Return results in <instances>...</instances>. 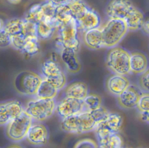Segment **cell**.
I'll list each match as a JSON object with an SVG mask.
<instances>
[{"mask_svg":"<svg viewBox=\"0 0 149 148\" xmlns=\"http://www.w3.org/2000/svg\"><path fill=\"white\" fill-rule=\"evenodd\" d=\"M130 53L122 47L111 48L106 56V65L113 74L126 75L130 73Z\"/></svg>","mask_w":149,"mask_h":148,"instance_id":"obj_1","label":"cell"},{"mask_svg":"<svg viewBox=\"0 0 149 148\" xmlns=\"http://www.w3.org/2000/svg\"><path fill=\"white\" fill-rule=\"evenodd\" d=\"M101 31L103 46L111 48L118 45L126 35L128 30L123 20L109 19Z\"/></svg>","mask_w":149,"mask_h":148,"instance_id":"obj_2","label":"cell"},{"mask_svg":"<svg viewBox=\"0 0 149 148\" xmlns=\"http://www.w3.org/2000/svg\"><path fill=\"white\" fill-rule=\"evenodd\" d=\"M56 102L55 99H36L30 100L24 111L33 121L42 122L50 118L55 113Z\"/></svg>","mask_w":149,"mask_h":148,"instance_id":"obj_3","label":"cell"},{"mask_svg":"<svg viewBox=\"0 0 149 148\" xmlns=\"http://www.w3.org/2000/svg\"><path fill=\"white\" fill-rule=\"evenodd\" d=\"M42 80V77L36 73L23 70L16 75L13 80V86L19 94L33 96H35Z\"/></svg>","mask_w":149,"mask_h":148,"instance_id":"obj_4","label":"cell"},{"mask_svg":"<svg viewBox=\"0 0 149 148\" xmlns=\"http://www.w3.org/2000/svg\"><path fill=\"white\" fill-rule=\"evenodd\" d=\"M57 30L56 45L59 47V51L67 48L77 52L80 49V39L76 21L72 19L68 23L61 25Z\"/></svg>","mask_w":149,"mask_h":148,"instance_id":"obj_5","label":"cell"},{"mask_svg":"<svg viewBox=\"0 0 149 148\" xmlns=\"http://www.w3.org/2000/svg\"><path fill=\"white\" fill-rule=\"evenodd\" d=\"M33 121L24 111L9 122L5 127V135L12 142H19L26 138Z\"/></svg>","mask_w":149,"mask_h":148,"instance_id":"obj_6","label":"cell"},{"mask_svg":"<svg viewBox=\"0 0 149 148\" xmlns=\"http://www.w3.org/2000/svg\"><path fill=\"white\" fill-rule=\"evenodd\" d=\"M109 112L103 106L97 110L84 112L76 115L78 134L94 131L107 117Z\"/></svg>","mask_w":149,"mask_h":148,"instance_id":"obj_7","label":"cell"},{"mask_svg":"<svg viewBox=\"0 0 149 148\" xmlns=\"http://www.w3.org/2000/svg\"><path fill=\"white\" fill-rule=\"evenodd\" d=\"M43 79L48 81L57 90L63 89L66 85L67 78L65 72L57 62L52 59L45 60L41 67Z\"/></svg>","mask_w":149,"mask_h":148,"instance_id":"obj_8","label":"cell"},{"mask_svg":"<svg viewBox=\"0 0 149 148\" xmlns=\"http://www.w3.org/2000/svg\"><path fill=\"white\" fill-rule=\"evenodd\" d=\"M136 8L130 0H111L105 8V13L109 19L124 20Z\"/></svg>","mask_w":149,"mask_h":148,"instance_id":"obj_9","label":"cell"},{"mask_svg":"<svg viewBox=\"0 0 149 148\" xmlns=\"http://www.w3.org/2000/svg\"><path fill=\"white\" fill-rule=\"evenodd\" d=\"M55 112L61 120L84 113L83 100L64 97L56 103Z\"/></svg>","mask_w":149,"mask_h":148,"instance_id":"obj_10","label":"cell"},{"mask_svg":"<svg viewBox=\"0 0 149 148\" xmlns=\"http://www.w3.org/2000/svg\"><path fill=\"white\" fill-rule=\"evenodd\" d=\"M24 107L17 100H8L0 102V126L9 122L24 112Z\"/></svg>","mask_w":149,"mask_h":148,"instance_id":"obj_11","label":"cell"},{"mask_svg":"<svg viewBox=\"0 0 149 148\" xmlns=\"http://www.w3.org/2000/svg\"><path fill=\"white\" fill-rule=\"evenodd\" d=\"M25 139L32 146H44L48 143L49 139L48 128L42 122L33 121Z\"/></svg>","mask_w":149,"mask_h":148,"instance_id":"obj_12","label":"cell"},{"mask_svg":"<svg viewBox=\"0 0 149 148\" xmlns=\"http://www.w3.org/2000/svg\"><path fill=\"white\" fill-rule=\"evenodd\" d=\"M142 93L138 86L130 84L122 93L116 96L118 105L124 110L136 108Z\"/></svg>","mask_w":149,"mask_h":148,"instance_id":"obj_13","label":"cell"},{"mask_svg":"<svg viewBox=\"0 0 149 148\" xmlns=\"http://www.w3.org/2000/svg\"><path fill=\"white\" fill-rule=\"evenodd\" d=\"M130 84V81L126 75L116 74L110 75L105 81L107 91L116 97L122 93Z\"/></svg>","mask_w":149,"mask_h":148,"instance_id":"obj_14","label":"cell"},{"mask_svg":"<svg viewBox=\"0 0 149 148\" xmlns=\"http://www.w3.org/2000/svg\"><path fill=\"white\" fill-rule=\"evenodd\" d=\"M60 26L54 17H45L37 23V36L39 39H50Z\"/></svg>","mask_w":149,"mask_h":148,"instance_id":"obj_15","label":"cell"},{"mask_svg":"<svg viewBox=\"0 0 149 148\" xmlns=\"http://www.w3.org/2000/svg\"><path fill=\"white\" fill-rule=\"evenodd\" d=\"M60 57L69 72L77 74L80 71L81 65L76 52L70 49L63 48L60 50Z\"/></svg>","mask_w":149,"mask_h":148,"instance_id":"obj_16","label":"cell"},{"mask_svg":"<svg viewBox=\"0 0 149 148\" xmlns=\"http://www.w3.org/2000/svg\"><path fill=\"white\" fill-rule=\"evenodd\" d=\"M76 22L79 31H81L84 33L98 28L101 24V18L99 14L90 8L85 15Z\"/></svg>","mask_w":149,"mask_h":148,"instance_id":"obj_17","label":"cell"},{"mask_svg":"<svg viewBox=\"0 0 149 148\" xmlns=\"http://www.w3.org/2000/svg\"><path fill=\"white\" fill-rule=\"evenodd\" d=\"M64 97L83 100L88 94V87L84 82H73L64 88Z\"/></svg>","mask_w":149,"mask_h":148,"instance_id":"obj_18","label":"cell"},{"mask_svg":"<svg viewBox=\"0 0 149 148\" xmlns=\"http://www.w3.org/2000/svg\"><path fill=\"white\" fill-rule=\"evenodd\" d=\"M130 73L141 74L148 70L147 57L140 52H133L130 55Z\"/></svg>","mask_w":149,"mask_h":148,"instance_id":"obj_19","label":"cell"},{"mask_svg":"<svg viewBox=\"0 0 149 148\" xmlns=\"http://www.w3.org/2000/svg\"><path fill=\"white\" fill-rule=\"evenodd\" d=\"M83 39L85 45L90 49H98L104 47L102 34L99 28L84 32Z\"/></svg>","mask_w":149,"mask_h":148,"instance_id":"obj_20","label":"cell"},{"mask_svg":"<svg viewBox=\"0 0 149 148\" xmlns=\"http://www.w3.org/2000/svg\"><path fill=\"white\" fill-rule=\"evenodd\" d=\"M144 20L143 13L136 7L123 21L128 31H134L141 29Z\"/></svg>","mask_w":149,"mask_h":148,"instance_id":"obj_21","label":"cell"},{"mask_svg":"<svg viewBox=\"0 0 149 148\" xmlns=\"http://www.w3.org/2000/svg\"><path fill=\"white\" fill-rule=\"evenodd\" d=\"M58 91L48 81L42 78L34 96H36V99H55L57 96Z\"/></svg>","mask_w":149,"mask_h":148,"instance_id":"obj_22","label":"cell"},{"mask_svg":"<svg viewBox=\"0 0 149 148\" xmlns=\"http://www.w3.org/2000/svg\"><path fill=\"white\" fill-rule=\"evenodd\" d=\"M69 6L72 17L76 21L81 19L90 8L83 0H73Z\"/></svg>","mask_w":149,"mask_h":148,"instance_id":"obj_23","label":"cell"},{"mask_svg":"<svg viewBox=\"0 0 149 148\" xmlns=\"http://www.w3.org/2000/svg\"><path fill=\"white\" fill-rule=\"evenodd\" d=\"M102 122L113 133H118L122 127L123 118L118 113H109Z\"/></svg>","mask_w":149,"mask_h":148,"instance_id":"obj_24","label":"cell"},{"mask_svg":"<svg viewBox=\"0 0 149 148\" xmlns=\"http://www.w3.org/2000/svg\"><path fill=\"white\" fill-rule=\"evenodd\" d=\"M23 19L12 18L4 23L3 29L10 35L13 36L22 33Z\"/></svg>","mask_w":149,"mask_h":148,"instance_id":"obj_25","label":"cell"},{"mask_svg":"<svg viewBox=\"0 0 149 148\" xmlns=\"http://www.w3.org/2000/svg\"><path fill=\"white\" fill-rule=\"evenodd\" d=\"M83 102L84 112L97 110L102 106L101 96L95 93H88L83 100Z\"/></svg>","mask_w":149,"mask_h":148,"instance_id":"obj_26","label":"cell"},{"mask_svg":"<svg viewBox=\"0 0 149 148\" xmlns=\"http://www.w3.org/2000/svg\"><path fill=\"white\" fill-rule=\"evenodd\" d=\"M54 17L60 26L69 22L73 17L69 4L56 6Z\"/></svg>","mask_w":149,"mask_h":148,"instance_id":"obj_27","label":"cell"},{"mask_svg":"<svg viewBox=\"0 0 149 148\" xmlns=\"http://www.w3.org/2000/svg\"><path fill=\"white\" fill-rule=\"evenodd\" d=\"M56 6L47 1L40 3V9L37 14L35 22L37 24L45 17H54Z\"/></svg>","mask_w":149,"mask_h":148,"instance_id":"obj_28","label":"cell"},{"mask_svg":"<svg viewBox=\"0 0 149 148\" xmlns=\"http://www.w3.org/2000/svg\"><path fill=\"white\" fill-rule=\"evenodd\" d=\"M38 40L37 37H25L24 44L22 52L30 56H33L38 53L40 50Z\"/></svg>","mask_w":149,"mask_h":148,"instance_id":"obj_29","label":"cell"},{"mask_svg":"<svg viewBox=\"0 0 149 148\" xmlns=\"http://www.w3.org/2000/svg\"><path fill=\"white\" fill-rule=\"evenodd\" d=\"M94 131L98 140V146H104L109 136L113 134L102 122L98 125Z\"/></svg>","mask_w":149,"mask_h":148,"instance_id":"obj_30","label":"cell"},{"mask_svg":"<svg viewBox=\"0 0 149 148\" xmlns=\"http://www.w3.org/2000/svg\"><path fill=\"white\" fill-rule=\"evenodd\" d=\"M22 34L27 37L37 36V24L31 21L26 20L23 18V23Z\"/></svg>","mask_w":149,"mask_h":148,"instance_id":"obj_31","label":"cell"},{"mask_svg":"<svg viewBox=\"0 0 149 148\" xmlns=\"http://www.w3.org/2000/svg\"><path fill=\"white\" fill-rule=\"evenodd\" d=\"M138 88L143 93H148L149 90V71L140 74L138 80Z\"/></svg>","mask_w":149,"mask_h":148,"instance_id":"obj_32","label":"cell"},{"mask_svg":"<svg viewBox=\"0 0 149 148\" xmlns=\"http://www.w3.org/2000/svg\"><path fill=\"white\" fill-rule=\"evenodd\" d=\"M136 108L140 113L148 112L149 111V94L142 93Z\"/></svg>","mask_w":149,"mask_h":148,"instance_id":"obj_33","label":"cell"},{"mask_svg":"<svg viewBox=\"0 0 149 148\" xmlns=\"http://www.w3.org/2000/svg\"><path fill=\"white\" fill-rule=\"evenodd\" d=\"M104 146L106 148H123L122 138L118 133L111 135Z\"/></svg>","mask_w":149,"mask_h":148,"instance_id":"obj_34","label":"cell"},{"mask_svg":"<svg viewBox=\"0 0 149 148\" xmlns=\"http://www.w3.org/2000/svg\"><path fill=\"white\" fill-rule=\"evenodd\" d=\"M25 41V37L22 34L10 36V46L14 49L22 52Z\"/></svg>","mask_w":149,"mask_h":148,"instance_id":"obj_35","label":"cell"},{"mask_svg":"<svg viewBox=\"0 0 149 148\" xmlns=\"http://www.w3.org/2000/svg\"><path fill=\"white\" fill-rule=\"evenodd\" d=\"M98 144L92 139L84 138L77 141L74 148H98Z\"/></svg>","mask_w":149,"mask_h":148,"instance_id":"obj_36","label":"cell"},{"mask_svg":"<svg viewBox=\"0 0 149 148\" xmlns=\"http://www.w3.org/2000/svg\"><path fill=\"white\" fill-rule=\"evenodd\" d=\"M10 45V36L4 30H0V47L3 48Z\"/></svg>","mask_w":149,"mask_h":148,"instance_id":"obj_37","label":"cell"},{"mask_svg":"<svg viewBox=\"0 0 149 148\" xmlns=\"http://www.w3.org/2000/svg\"><path fill=\"white\" fill-rule=\"evenodd\" d=\"M55 6H58L62 5L69 4L73 0H47Z\"/></svg>","mask_w":149,"mask_h":148,"instance_id":"obj_38","label":"cell"},{"mask_svg":"<svg viewBox=\"0 0 149 148\" xmlns=\"http://www.w3.org/2000/svg\"><path fill=\"white\" fill-rule=\"evenodd\" d=\"M143 33L147 35H148L149 33V21L148 20H144L143 24L141 28V29Z\"/></svg>","mask_w":149,"mask_h":148,"instance_id":"obj_39","label":"cell"},{"mask_svg":"<svg viewBox=\"0 0 149 148\" xmlns=\"http://www.w3.org/2000/svg\"><path fill=\"white\" fill-rule=\"evenodd\" d=\"M140 114V118L141 120L148 123V112H145V113H142Z\"/></svg>","mask_w":149,"mask_h":148,"instance_id":"obj_40","label":"cell"},{"mask_svg":"<svg viewBox=\"0 0 149 148\" xmlns=\"http://www.w3.org/2000/svg\"><path fill=\"white\" fill-rule=\"evenodd\" d=\"M5 148H24V147L19 143H13L7 146Z\"/></svg>","mask_w":149,"mask_h":148,"instance_id":"obj_41","label":"cell"},{"mask_svg":"<svg viewBox=\"0 0 149 148\" xmlns=\"http://www.w3.org/2000/svg\"><path fill=\"white\" fill-rule=\"evenodd\" d=\"M8 2L11 4H17L21 2L22 0H7Z\"/></svg>","mask_w":149,"mask_h":148,"instance_id":"obj_42","label":"cell"},{"mask_svg":"<svg viewBox=\"0 0 149 148\" xmlns=\"http://www.w3.org/2000/svg\"><path fill=\"white\" fill-rule=\"evenodd\" d=\"M4 23H5V21H3L2 19H0V30L3 29V26H4Z\"/></svg>","mask_w":149,"mask_h":148,"instance_id":"obj_43","label":"cell"},{"mask_svg":"<svg viewBox=\"0 0 149 148\" xmlns=\"http://www.w3.org/2000/svg\"><path fill=\"white\" fill-rule=\"evenodd\" d=\"M98 148H106V147H105L104 146H98Z\"/></svg>","mask_w":149,"mask_h":148,"instance_id":"obj_44","label":"cell"}]
</instances>
